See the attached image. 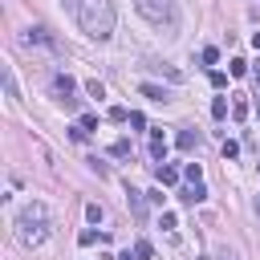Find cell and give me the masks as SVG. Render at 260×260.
Segmentation results:
<instances>
[{
	"instance_id": "obj_1",
	"label": "cell",
	"mask_w": 260,
	"mask_h": 260,
	"mask_svg": "<svg viewBox=\"0 0 260 260\" xmlns=\"http://www.w3.org/2000/svg\"><path fill=\"white\" fill-rule=\"evenodd\" d=\"M65 4H69L73 20L81 24L85 37L106 41L114 32V0H65Z\"/></svg>"
},
{
	"instance_id": "obj_2",
	"label": "cell",
	"mask_w": 260,
	"mask_h": 260,
	"mask_svg": "<svg viewBox=\"0 0 260 260\" xmlns=\"http://www.w3.org/2000/svg\"><path fill=\"white\" fill-rule=\"evenodd\" d=\"M45 236H49V219H41V215H28V211H20V215H16V240H20L24 248H37V244H45Z\"/></svg>"
},
{
	"instance_id": "obj_3",
	"label": "cell",
	"mask_w": 260,
	"mask_h": 260,
	"mask_svg": "<svg viewBox=\"0 0 260 260\" xmlns=\"http://www.w3.org/2000/svg\"><path fill=\"white\" fill-rule=\"evenodd\" d=\"M134 8H138L150 24H158V28H175V20H179L175 0H134Z\"/></svg>"
},
{
	"instance_id": "obj_4",
	"label": "cell",
	"mask_w": 260,
	"mask_h": 260,
	"mask_svg": "<svg viewBox=\"0 0 260 260\" xmlns=\"http://www.w3.org/2000/svg\"><path fill=\"white\" fill-rule=\"evenodd\" d=\"M53 89H57V98H61V102H69V98H73V89H77V81H73L69 73H57V77H53Z\"/></svg>"
},
{
	"instance_id": "obj_5",
	"label": "cell",
	"mask_w": 260,
	"mask_h": 260,
	"mask_svg": "<svg viewBox=\"0 0 260 260\" xmlns=\"http://www.w3.org/2000/svg\"><path fill=\"white\" fill-rule=\"evenodd\" d=\"M179 199H183L187 207H195V203H203V199H207V187H203V183H191V187H183V191H179Z\"/></svg>"
},
{
	"instance_id": "obj_6",
	"label": "cell",
	"mask_w": 260,
	"mask_h": 260,
	"mask_svg": "<svg viewBox=\"0 0 260 260\" xmlns=\"http://www.w3.org/2000/svg\"><path fill=\"white\" fill-rule=\"evenodd\" d=\"M138 93H142V98H150V102H171V89H162V85H154V81H142V85H138Z\"/></svg>"
},
{
	"instance_id": "obj_7",
	"label": "cell",
	"mask_w": 260,
	"mask_h": 260,
	"mask_svg": "<svg viewBox=\"0 0 260 260\" xmlns=\"http://www.w3.org/2000/svg\"><path fill=\"white\" fill-rule=\"evenodd\" d=\"M175 146H179V150H195V146H199V130H179V134H175Z\"/></svg>"
},
{
	"instance_id": "obj_8",
	"label": "cell",
	"mask_w": 260,
	"mask_h": 260,
	"mask_svg": "<svg viewBox=\"0 0 260 260\" xmlns=\"http://www.w3.org/2000/svg\"><path fill=\"white\" fill-rule=\"evenodd\" d=\"M154 179H158V187H175V183H179V171L162 162V167H154Z\"/></svg>"
},
{
	"instance_id": "obj_9",
	"label": "cell",
	"mask_w": 260,
	"mask_h": 260,
	"mask_svg": "<svg viewBox=\"0 0 260 260\" xmlns=\"http://www.w3.org/2000/svg\"><path fill=\"white\" fill-rule=\"evenodd\" d=\"M150 158H158V162L167 158V138H162V130L150 134Z\"/></svg>"
},
{
	"instance_id": "obj_10",
	"label": "cell",
	"mask_w": 260,
	"mask_h": 260,
	"mask_svg": "<svg viewBox=\"0 0 260 260\" xmlns=\"http://www.w3.org/2000/svg\"><path fill=\"white\" fill-rule=\"evenodd\" d=\"M126 203H130V211H134L138 219H146V203H142V191H130V195H126Z\"/></svg>"
},
{
	"instance_id": "obj_11",
	"label": "cell",
	"mask_w": 260,
	"mask_h": 260,
	"mask_svg": "<svg viewBox=\"0 0 260 260\" xmlns=\"http://www.w3.org/2000/svg\"><path fill=\"white\" fill-rule=\"evenodd\" d=\"M232 118H236V122H244V118H248V102H244V93H236V98H232Z\"/></svg>"
},
{
	"instance_id": "obj_12",
	"label": "cell",
	"mask_w": 260,
	"mask_h": 260,
	"mask_svg": "<svg viewBox=\"0 0 260 260\" xmlns=\"http://www.w3.org/2000/svg\"><path fill=\"white\" fill-rule=\"evenodd\" d=\"M110 154H114V158H130V154H134V146H130V138H118V142L110 146Z\"/></svg>"
},
{
	"instance_id": "obj_13",
	"label": "cell",
	"mask_w": 260,
	"mask_h": 260,
	"mask_svg": "<svg viewBox=\"0 0 260 260\" xmlns=\"http://www.w3.org/2000/svg\"><path fill=\"white\" fill-rule=\"evenodd\" d=\"M183 179H187V183H203V167H199V162H187V167H183Z\"/></svg>"
},
{
	"instance_id": "obj_14",
	"label": "cell",
	"mask_w": 260,
	"mask_h": 260,
	"mask_svg": "<svg viewBox=\"0 0 260 260\" xmlns=\"http://www.w3.org/2000/svg\"><path fill=\"white\" fill-rule=\"evenodd\" d=\"M28 32H32V41H41V45L57 49V41H53V32H49V28H28Z\"/></svg>"
},
{
	"instance_id": "obj_15",
	"label": "cell",
	"mask_w": 260,
	"mask_h": 260,
	"mask_svg": "<svg viewBox=\"0 0 260 260\" xmlns=\"http://www.w3.org/2000/svg\"><path fill=\"white\" fill-rule=\"evenodd\" d=\"M211 118H228V98H211Z\"/></svg>"
},
{
	"instance_id": "obj_16",
	"label": "cell",
	"mask_w": 260,
	"mask_h": 260,
	"mask_svg": "<svg viewBox=\"0 0 260 260\" xmlns=\"http://www.w3.org/2000/svg\"><path fill=\"white\" fill-rule=\"evenodd\" d=\"M106 118L122 126V122H130V110H126V106H110V114H106Z\"/></svg>"
},
{
	"instance_id": "obj_17",
	"label": "cell",
	"mask_w": 260,
	"mask_h": 260,
	"mask_svg": "<svg viewBox=\"0 0 260 260\" xmlns=\"http://www.w3.org/2000/svg\"><path fill=\"white\" fill-rule=\"evenodd\" d=\"M85 219H89V223H102V219H106L102 203H85Z\"/></svg>"
},
{
	"instance_id": "obj_18",
	"label": "cell",
	"mask_w": 260,
	"mask_h": 260,
	"mask_svg": "<svg viewBox=\"0 0 260 260\" xmlns=\"http://www.w3.org/2000/svg\"><path fill=\"white\" fill-rule=\"evenodd\" d=\"M134 256H138V260H154V248H150V240H138V244H134Z\"/></svg>"
},
{
	"instance_id": "obj_19",
	"label": "cell",
	"mask_w": 260,
	"mask_h": 260,
	"mask_svg": "<svg viewBox=\"0 0 260 260\" xmlns=\"http://www.w3.org/2000/svg\"><path fill=\"white\" fill-rule=\"evenodd\" d=\"M228 73H232V77H244V73H248V61H244V57H232Z\"/></svg>"
},
{
	"instance_id": "obj_20",
	"label": "cell",
	"mask_w": 260,
	"mask_h": 260,
	"mask_svg": "<svg viewBox=\"0 0 260 260\" xmlns=\"http://www.w3.org/2000/svg\"><path fill=\"white\" fill-rule=\"evenodd\" d=\"M199 61H203V65H215V61H219V49H215V45H207V49L199 53Z\"/></svg>"
},
{
	"instance_id": "obj_21",
	"label": "cell",
	"mask_w": 260,
	"mask_h": 260,
	"mask_svg": "<svg viewBox=\"0 0 260 260\" xmlns=\"http://www.w3.org/2000/svg\"><path fill=\"white\" fill-rule=\"evenodd\" d=\"M4 93L16 102V81H12V69H8V65H4Z\"/></svg>"
},
{
	"instance_id": "obj_22",
	"label": "cell",
	"mask_w": 260,
	"mask_h": 260,
	"mask_svg": "<svg viewBox=\"0 0 260 260\" xmlns=\"http://www.w3.org/2000/svg\"><path fill=\"white\" fill-rule=\"evenodd\" d=\"M98 240H106V236H98V232H89V228L77 236V244H81V248H89V244H98Z\"/></svg>"
},
{
	"instance_id": "obj_23",
	"label": "cell",
	"mask_w": 260,
	"mask_h": 260,
	"mask_svg": "<svg viewBox=\"0 0 260 260\" xmlns=\"http://www.w3.org/2000/svg\"><path fill=\"white\" fill-rule=\"evenodd\" d=\"M89 171H93V175H102V179H106V175H110V167H106V162H102V158H98V154H93V158H89Z\"/></svg>"
},
{
	"instance_id": "obj_24",
	"label": "cell",
	"mask_w": 260,
	"mask_h": 260,
	"mask_svg": "<svg viewBox=\"0 0 260 260\" xmlns=\"http://www.w3.org/2000/svg\"><path fill=\"white\" fill-rule=\"evenodd\" d=\"M211 85H215V89H223V85H228V73H219V69H211Z\"/></svg>"
},
{
	"instance_id": "obj_25",
	"label": "cell",
	"mask_w": 260,
	"mask_h": 260,
	"mask_svg": "<svg viewBox=\"0 0 260 260\" xmlns=\"http://www.w3.org/2000/svg\"><path fill=\"white\" fill-rule=\"evenodd\" d=\"M85 89H89V98H106V89H102V81H85Z\"/></svg>"
},
{
	"instance_id": "obj_26",
	"label": "cell",
	"mask_w": 260,
	"mask_h": 260,
	"mask_svg": "<svg viewBox=\"0 0 260 260\" xmlns=\"http://www.w3.org/2000/svg\"><path fill=\"white\" fill-rule=\"evenodd\" d=\"M236 154H240V142L228 138V142H223V158H236Z\"/></svg>"
},
{
	"instance_id": "obj_27",
	"label": "cell",
	"mask_w": 260,
	"mask_h": 260,
	"mask_svg": "<svg viewBox=\"0 0 260 260\" xmlns=\"http://www.w3.org/2000/svg\"><path fill=\"white\" fill-rule=\"evenodd\" d=\"M162 228H167V232H175V228H179V219H175V211H162Z\"/></svg>"
},
{
	"instance_id": "obj_28",
	"label": "cell",
	"mask_w": 260,
	"mask_h": 260,
	"mask_svg": "<svg viewBox=\"0 0 260 260\" xmlns=\"http://www.w3.org/2000/svg\"><path fill=\"white\" fill-rule=\"evenodd\" d=\"M77 122H81V126H85V130H98V118H93V114H81V118H77Z\"/></svg>"
},
{
	"instance_id": "obj_29",
	"label": "cell",
	"mask_w": 260,
	"mask_h": 260,
	"mask_svg": "<svg viewBox=\"0 0 260 260\" xmlns=\"http://www.w3.org/2000/svg\"><path fill=\"white\" fill-rule=\"evenodd\" d=\"M252 77H256V81H260V61H256V65H252Z\"/></svg>"
},
{
	"instance_id": "obj_30",
	"label": "cell",
	"mask_w": 260,
	"mask_h": 260,
	"mask_svg": "<svg viewBox=\"0 0 260 260\" xmlns=\"http://www.w3.org/2000/svg\"><path fill=\"white\" fill-rule=\"evenodd\" d=\"M252 45H256V53H260V32H252Z\"/></svg>"
},
{
	"instance_id": "obj_31",
	"label": "cell",
	"mask_w": 260,
	"mask_h": 260,
	"mask_svg": "<svg viewBox=\"0 0 260 260\" xmlns=\"http://www.w3.org/2000/svg\"><path fill=\"white\" fill-rule=\"evenodd\" d=\"M118 260H138V256H130V252H122V256H118Z\"/></svg>"
}]
</instances>
